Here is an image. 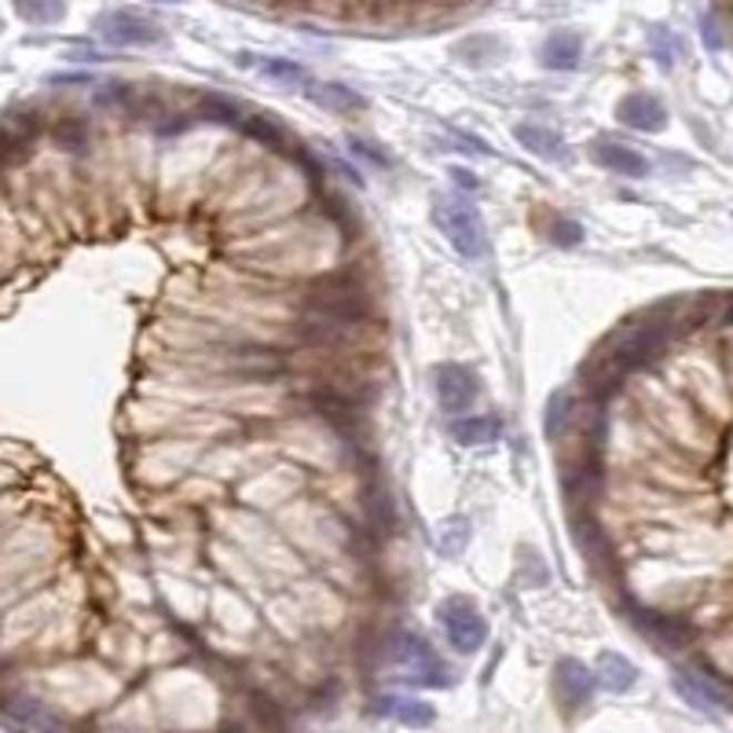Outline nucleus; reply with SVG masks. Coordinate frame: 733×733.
I'll return each mask as SVG.
<instances>
[{"instance_id": "f257e3e1", "label": "nucleus", "mask_w": 733, "mask_h": 733, "mask_svg": "<svg viewBox=\"0 0 733 733\" xmlns=\"http://www.w3.org/2000/svg\"><path fill=\"white\" fill-rule=\"evenodd\" d=\"M302 312L308 319L330 323V327H338V330H353L359 323L370 319L375 305H370L367 286L359 283L353 272H334L308 286L302 297Z\"/></svg>"}, {"instance_id": "f03ea898", "label": "nucleus", "mask_w": 733, "mask_h": 733, "mask_svg": "<svg viewBox=\"0 0 733 733\" xmlns=\"http://www.w3.org/2000/svg\"><path fill=\"white\" fill-rule=\"evenodd\" d=\"M675 338V319H642V323H628L620 334H612L605 356L617 367L631 370L642 364H653L656 356H664L668 342Z\"/></svg>"}, {"instance_id": "7ed1b4c3", "label": "nucleus", "mask_w": 733, "mask_h": 733, "mask_svg": "<svg viewBox=\"0 0 733 733\" xmlns=\"http://www.w3.org/2000/svg\"><path fill=\"white\" fill-rule=\"evenodd\" d=\"M389 664L400 671V679L415 682V686H448L451 682L448 664L418 634H396L389 642Z\"/></svg>"}, {"instance_id": "20e7f679", "label": "nucleus", "mask_w": 733, "mask_h": 733, "mask_svg": "<svg viewBox=\"0 0 733 733\" xmlns=\"http://www.w3.org/2000/svg\"><path fill=\"white\" fill-rule=\"evenodd\" d=\"M437 224L440 232L448 235V243L459 250L466 261H480L488 254V235H485V221L480 213L470 206V202H459V198H444L437 206Z\"/></svg>"}, {"instance_id": "39448f33", "label": "nucleus", "mask_w": 733, "mask_h": 733, "mask_svg": "<svg viewBox=\"0 0 733 733\" xmlns=\"http://www.w3.org/2000/svg\"><path fill=\"white\" fill-rule=\"evenodd\" d=\"M440 623L448 642L459 649V653H477L488 639V620L480 617V609L466 598H448L440 605Z\"/></svg>"}, {"instance_id": "423d86ee", "label": "nucleus", "mask_w": 733, "mask_h": 733, "mask_svg": "<svg viewBox=\"0 0 733 733\" xmlns=\"http://www.w3.org/2000/svg\"><path fill=\"white\" fill-rule=\"evenodd\" d=\"M95 30H100V38L106 44L118 48H147V44H162L165 38L151 19L136 16V11H106V16L95 19Z\"/></svg>"}, {"instance_id": "0eeeda50", "label": "nucleus", "mask_w": 733, "mask_h": 733, "mask_svg": "<svg viewBox=\"0 0 733 733\" xmlns=\"http://www.w3.org/2000/svg\"><path fill=\"white\" fill-rule=\"evenodd\" d=\"M432 389H437V400H440V411L448 415H462L470 411L474 400L480 396V381L470 367L462 364H440L432 370Z\"/></svg>"}, {"instance_id": "6e6552de", "label": "nucleus", "mask_w": 733, "mask_h": 733, "mask_svg": "<svg viewBox=\"0 0 733 733\" xmlns=\"http://www.w3.org/2000/svg\"><path fill=\"white\" fill-rule=\"evenodd\" d=\"M671 686H675V693L690 707H696V712H723V707L730 704L726 690L719 686L712 675H701V671H693V668L671 671Z\"/></svg>"}, {"instance_id": "1a4fd4ad", "label": "nucleus", "mask_w": 733, "mask_h": 733, "mask_svg": "<svg viewBox=\"0 0 733 733\" xmlns=\"http://www.w3.org/2000/svg\"><path fill=\"white\" fill-rule=\"evenodd\" d=\"M639 628L664 649H682L693 642L696 628L686 617H675V612H656V609H642L639 612Z\"/></svg>"}, {"instance_id": "9d476101", "label": "nucleus", "mask_w": 733, "mask_h": 733, "mask_svg": "<svg viewBox=\"0 0 733 733\" xmlns=\"http://www.w3.org/2000/svg\"><path fill=\"white\" fill-rule=\"evenodd\" d=\"M554 682H558L561 704H569V707L591 704V696H594V690H598L594 671L587 668V664H580V660H561V664L554 668Z\"/></svg>"}, {"instance_id": "9b49d317", "label": "nucleus", "mask_w": 733, "mask_h": 733, "mask_svg": "<svg viewBox=\"0 0 733 733\" xmlns=\"http://www.w3.org/2000/svg\"><path fill=\"white\" fill-rule=\"evenodd\" d=\"M617 118L628 129H639V132H660L668 125V111L656 95H645V92H634L628 95L620 106H617Z\"/></svg>"}, {"instance_id": "f8f14e48", "label": "nucleus", "mask_w": 733, "mask_h": 733, "mask_svg": "<svg viewBox=\"0 0 733 733\" xmlns=\"http://www.w3.org/2000/svg\"><path fill=\"white\" fill-rule=\"evenodd\" d=\"M451 437L462 444V448H485V444H496L502 437V418L499 415H466L451 423Z\"/></svg>"}, {"instance_id": "ddd939ff", "label": "nucleus", "mask_w": 733, "mask_h": 733, "mask_svg": "<svg viewBox=\"0 0 733 733\" xmlns=\"http://www.w3.org/2000/svg\"><path fill=\"white\" fill-rule=\"evenodd\" d=\"M594 159L602 162L609 173H617V176L642 180V176L649 173L645 154H639L634 147H628V143H598V147H594Z\"/></svg>"}, {"instance_id": "4468645a", "label": "nucleus", "mask_w": 733, "mask_h": 733, "mask_svg": "<svg viewBox=\"0 0 733 733\" xmlns=\"http://www.w3.org/2000/svg\"><path fill=\"white\" fill-rule=\"evenodd\" d=\"M0 715H4L11 726H30V730L59 726V715L44 712V704L30 701V696H4V701H0Z\"/></svg>"}, {"instance_id": "2eb2a0df", "label": "nucleus", "mask_w": 733, "mask_h": 733, "mask_svg": "<svg viewBox=\"0 0 733 733\" xmlns=\"http://www.w3.org/2000/svg\"><path fill=\"white\" fill-rule=\"evenodd\" d=\"M308 100L319 103L323 111H334V114H353V111H364L367 100L359 92H353L348 85H338V81H316L308 85Z\"/></svg>"}, {"instance_id": "dca6fc26", "label": "nucleus", "mask_w": 733, "mask_h": 733, "mask_svg": "<svg viewBox=\"0 0 733 733\" xmlns=\"http://www.w3.org/2000/svg\"><path fill=\"white\" fill-rule=\"evenodd\" d=\"M594 679H598V686L609 690V693H628L634 682H639V668H634L631 660L620 656V653H602L598 656Z\"/></svg>"}, {"instance_id": "f3484780", "label": "nucleus", "mask_w": 733, "mask_h": 733, "mask_svg": "<svg viewBox=\"0 0 733 733\" xmlns=\"http://www.w3.org/2000/svg\"><path fill=\"white\" fill-rule=\"evenodd\" d=\"M547 70H576L583 59V41L576 38V33H550L543 41V52H539Z\"/></svg>"}, {"instance_id": "a211bd4d", "label": "nucleus", "mask_w": 733, "mask_h": 733, "mask_svg": "<svg viewBox=\"0 0 733 733\" xmlns=\"http://www.w3.org/2000/svg\"><path fill=\"white\" fill-rule=\"evenodd\" d=\"M243 67H254L257 74L268 81H279V85H305L308 70L294 59H279V55H243Z\"/></svg>"}, {"instance_id": "6ab92c4d", "label": "nucleus", "mask_w": 733, "mask_h": 733, "mask_svg": "<svg viewBox=\"0 0 733 733\" xmlns=\"http://www.w3.org/2000/svg\"><path fill=\"white\" fill-rule=\"evenodd\" d=\"M521 147H528L539 159H564V140L558 136L554 129H543V125H518L513 129Z\"/></svg>"}, {"instance_id": "aec40b11", "label": "nucleus", "mask_w": 733, "mask_h": 733, "mask_svg": "<svg viewBox=\"0 0 733 733\" xmlns=\"http://www.w3.org/2000/svg\"><path fill=\"white\" fill-rule=\"evenodd\" d=\"M243 129H246L254 140H261L264 147H272V151H286V147H291V136H286V129L275 122V118H268V114H250V118H243Z\"/></svg>"}, {"instance_id": "412c9836", "label": "nucleus", "mask_w": 733, "mask_h": 733, "mask_svg": "<svg viewBox=\"0 0 733 733\" xmlns=\"http://www.w3.org/2000/svg\"><path fill=\"white\" fill-rule=\"evenodd\" d=\"M16 11H19V19L33 22V27H48V22L63 19L67 4L63 0H16Z\"/></svg>"}, {"instance_id": "4be33fe9", "label": "nucleus", "mask_w": 733, "mask_h": 733, "mask_svg": "<svg viewBox=\"0 0 733 733\" xmlns=\"http://www.w3.org/2000/svg\"><path fill=\"white\" fill-rule=\"evenodd\" d=\"M378 712L396 715L404 726H429L432 723V707L423 701H378Z\"/></svg>"}, {"instance_id": "5701e85b", "label": "nucleus", "mask_w": 733, "mask_h": 733, "mask_svg": "<svg viewBox=\"0 0 733 733\" xmlns=\"http://www.w3.org/2000/svg\"><path fill=\"white\" fill-rule=\"evenodd\" d=\"M198 111L206 114L210 122H221V125H243V111H238V106H235L232 100H224V95H206Z\"/></svg>"}, {"instance_id": "b1692460", "label": "nucleus", "mask_w": 733, "mask_h": 733, "mask_svg": "<svg viewBox=\"0 0 733 733\" xmlns=\"http://www.w3.org/2000/svg\"><path fill=\"white\" fill-rule=\"evenodd\" d=\"M55 140L63 143L67 151H81L89 140V129H85V122H78V118H67V122L55 125Z\"/></svg>"}, {"instance_id": "393cba45", "label": "nucleus", "mask_w": 733, "mask_h": 733, "mask_svg": "<svg viewBox=\"0 0 733 733\" xmlns=\"http://www.w3.org/2000/svg\"><path fill=\"white\" fill-rule=\"evenodd\" d=\"M348 151L353 154H359L364 162H370V165H378V170H389V154L386 151H378L375 143H367V140H348Z\"/></svg>"}, {"instance_id": "a878e982", "label": "nucleus", "mask_w": 733, "mask_h": 733, "mask_svg": "<svg viewBox=\"0 0 733 733\" xmlns=\"http://www.w3.org/2000/svg\"><path fill=\"white\" fill-rule=\"evenodd\" d=\"M583 235V227L576 221H554V227H550V243L554 246H576Z\"/></svg>"}, {"instance_id": "bb28decb", "label": "nucleus", "mask_w": 733, "mask_h": 733, "mask_svg": "<svg viewBox=\"0 0 733 733\" xmlns=\"http://www.w3.org/2000/svg\"><path fill=\"white\" fill-rule=\"evenodd\" d=\"M649 44H653V55L660 59V67H671V63H675V41H671L664 30H653V33H649Z\"/></svg>"}, {"instance_id": "cd10ccee", "label": "nucleus", "mask_w": 733, "mask_h": 733, "mask_svg": "<svg viewBox=\"0 0 733 733\" xmlns=\"http://www.w3.org/2000/svg\"><path fill=\"white\" fill-rule=\"evenodd\" d=\"M564 415H569V396H564V393L550 396V415H547V432H550V437H558Z\"/></svg>"}, {"instance_id": "c85d7f7f", "label": "nucleus", "mask_w": 733, "mask_h": 733, "mask_svg": "<svg viewBox=\"0 0 733 733\" xmlns=\"http://www.w3.org/2000/svg\"><path fill=\"white\" fill-rule=\"evenodd\" d=\"M701 38H704L707 48H712V52H719V48H723V33H719L715 16H704V19H701Z\"/></svg>"}, {"instance_id": "c756f323", "label": "nucleus", "mask_w": 733, "mask_h": 733, "mask_svg": "<svg viewBox=\"0 0 733 733\" xmlns=\"http://www.w3.org/2000/svg\"><path fill=\"white\" fill-rule=\"evenodd\" d=\"M451 176H455V184H459V187H477L474 173H466V170H451Z\"/></svg>"}, {"instance_id": "7c9ffc66", "label": "nucleus", "mask_w": 733, "mask_h": 733, "mask_svg": "<svg viewBox=\"0 0 733 733\" xmlns=\"http://www.w3.org/2000/svg\"><path fill=\"white\" fill-rule=\"evenodd\" d=\"M159 4H173V0H159Z\"/></svg>"}]
</instances>
